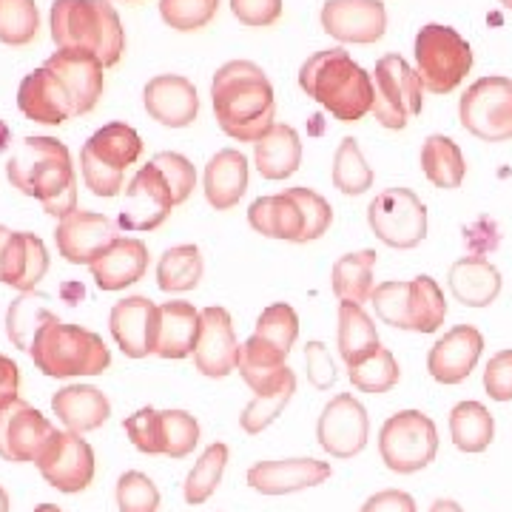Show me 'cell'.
<instances>
[{"mask_svg": "<svg viewBox=\"0 0 512 512\" xmlns=\"http://www.w3.org/2000/svg\"><path fill=\"white\" fill-rule=\"evenodd\" d=\"M211 100L220 128L239 143H256L274 126V86L251 60H231L217 69Z\"/></svg>", "mask_w": 512, "mask_h": 512, "instance_id": "6da1fadb", "label": "cell"}, {"mask_svg": "<svg viewBox=\"0 0 512 512\" xmlns=\"http://www.w3.org/2000/svg\"><path fill=\"white\" fill-rule=\"evenodd\" d=\"M9 183L20 194L43 202L46 214L69 217L77 211V174L72 154L55 137H26L6 165Z\"/></svg>", "mask_w": 512, "mask_h": 512, "instance_id": "7a4b0ae2", "label": "cell"}, {"mask_svg": "<svg viewBox=\"0 0 512 512\" xmlns=\"http://www.w3.org/2000/svg\"><path fill=\"white\" fill-rule=\"evenodd\" d=\"M299 86L342 123H356L373 109V77L345 49L308 57L299 69Z\"/></svg>", "mask_w": 512, "mask_h": 512, "instance_id": "3957f363", "label": "cell"}, {"mask_svg": "<svg viewBox=\"0 0 512 512\" xmlns=\"http://www.w3.org/2000/svg\"><path fill=\"white\" fill-rule=\"evenodd\" d=\"M49 23L57 49L92 52L103 66L120 63L126 32L109 0H55Z\"/></svg>", "mask_w": 512, "mask_h": 512, "instance_id": "277c9868", "label": "cell"}, {"mask_svg": "<svg viewBox=\"0 0 512 512\" xmlns=\"http://www.w3.org/2000/svg\"><path fill=\"white\" fill-rule=\"evenodd\" d=\"M29 353L37 370L52 379L100 376L111 365L109 348L97 333L80 325H66L57 316L37 330Z\"/></svg>", "mask_w": 512, "mask_h": 512, "instance_id": "5b68a950", "label": "cell"}, {"mask_svg": "<svg viewBox=\"0 0 512 512\" xmlns=\"http://www.w3.org/2000/svg\"><path fill=\"white\" fill-rule=\"evenodd\" d=\"M376 316L384 325L416 333H436L444 325L447 302L433 276H416L410 282H384L370 296Z\"/></svg>", "mask_w": 512, "mask_h": 512, "instance_id": "8992f818", "label": "cell"}, {"mask_svg": "<svg viewBox=\"0 0 512 512\" xmlns=\"http://www.w3.org/2000/svg\"><path fill=\"white\" fill-rule=\"evenodd\" d=\"M143 154L140 134L126 123H109L94 131L80 151L83 183L94 197H117L123 191V174Z\"/></svg>", "mask_w": 512, "mask_h": 512, "instance_id": "52a82bcc", "label": "cell"}, {"mask_svg": "<svg viewBox=\"0 0 512 512\" xmlns=\"http://www.w3.org/2000/svg\"><path fill=\"white\" fill-rule=\"evenodd\" d=\"M473 69V49L456 29L427 23L416 35V72L433 94H450Z\"/></svg>", "mask_w": 512, "mask_h": 512, "instance_id": "ba28073f", "label": "cell"}, {"mask_svg": "<svg viewBox=\"0 0 512 512\" xmlns=\"http://www.w3.org/2000/svg\"><path fill=\"white\" fill-rule=\"evenodd\" d=\"M379 453L393 473H419L439 453V430L421 410H402L384 421L379 433Z\"/></svg>", "mask_w": 512, "mask_h": 512, "instance_id": "9c48e42d", "label": "cell"}, {"mask_svg": "<svg viewBox=\"0 0 512 512\" xmlns=\"http://www.w3.org/2000/svg\"><path fill=\"white\" fill-rule=\"evenodd\" d=\"M421 77L402 55H384L373 72V117L384 128H404L424 109Z\"/></svg>", "mask_w": 512, "mask_h": 512, "instance_id": "30bf717a", "label": "cell"}, {"mask_svg": "<svg viewBox=\"0 0 512 512\" xmlns=\"http://www.w3.org/2000/svg\"><path fill=\"white\" fill-rule=\"evenodd\" d=\"M461 126L484 143L512 140V80L507 77H481L458 106Z\"/></svg>", "mask_w": 512, "mask_h": 512, "instance_id": "8fae6325", "label": "cell"}, {"mask_svg": "<svg viewBox=\"0 0 512 512\" xmlns=\"http://www.w3.org/2000/svg\"><path fill=\"white\" fill-rule=\"evenodd\" d=\"M370 231L384 245L410 251L427 237V208L410 188H387L367 205Z\"/></svg>", "mask_w": 512, "mask_h": 512, "instance_id": "7c38bea8", "label": "cell"}, {"mask_svg": "<svg viewBox=\"0 0 512 512\" xmlns=\"http://www.w3.org/2000/svg\"><path fill=\"white\" fill-rule=\"evenodd\" d=\"M35 464L43 481L60 493H83L94 478V450L89 441L80 439V433L72 430H57Z\"/></svg>", "mask_w": 512, "mask_h": 512, "instance_id": "4fadbf2b", "label": "cell"}, {"mask_svg": "<svg viewBox=\"0 0 512 512\" xmlns=\"http://www.w3.org/2000/svg\"><path fill=\"white\" fill-rule=\"evenodd\" d=\"M57 430L40 410L23 399L0 404V458L3 461H37Z\"/></svg>", "mask_w": 512, "mask_h": 512, "instance_id": "5bb4252c", "label": "cell"}, {"mask_svg": "<svg viewBox=\"0 0 512 512\" xmlns=\"http://www.w3.org/2000/svg\"><path fill=\"white\" fill-rule=\"evenodd\" d=\"M316 436H319V444L328 456H359L367 447V436H370L367 410L350 393H339L336 399L325 404L319 424H316Z\"/></svg>", "mask_w": 512, "mask_h": 512, "instance_id": "9a60e30c", "label": "cell"}, {"mask_svg": "<svg viewBox=\"0 0 512 512\" xmlns=\"http://www.w3.org/2000/svg\"><path fill=\"white\" fill-rule=\"evenodd\" d=\"M177 202L171 188L154 163L143 165L126 188V205L120 211V228L126 231H154L160 228Z\"/></svg>", "mask_w": 512, "mask_h": 512, "instance_id": "2e32d148", "label": "cell"}, {"mask_svg": "<svg viewBox=\"0 0 512 512\" xmlns=\"http://www.w3.org/2000/svg\"><path fill=\"white\" fill-rule=\"evenodd\" d=\"M43 66L55 74L60 86L66 89L74 106V117L89 114L97 106L103 94V69H106L100 57H94L92 52H80V49H60Z\"/></svg>", "mask_w": 512, "mask_h": 512, "instance_id": "e0dca14e", "label": "cell"}, {"mask_svg": "<svg viewBox=\"0 0 512 512\" xmlns=\"http://www.w3.org/2000/svg\"><path fill=\"white\" fill-rule=\"evenodd\" d=\"M157 325H160V308L148 296H126L111 308V336L128 359H143L154 353Z\"/></svg>", "mask_w": 512, "mask_h": 512, "instance_id": "ac0fdd59", "label": "cell"}, {"mask_svg": "<svg viewBox=\"0 0 512 512\" xmlns=\"http://www.w3.org/2000/svg\"><path fill=\"white\" fill-rule=\"evenodd\" d=\"M239 342L234 333L231 313L225 308H205L200 311V336L194 348V365L202 376L222 379L237 370Z\"/></svg>", "mask_w": 512, "mask_h": 512, "instance_id": "d6986e66", "label": "cell"}, {"mask_svg": "<svg viewBox=\"0 0 512 512\" xmlns=\"http://www.w3.org/2000/svg\"><path fill=\"white\" fill-rule=\"evenodd\" d=\"M117 239V228L109 217L94 211H72L69 217L57 222L55 242L60 256L72 265H92Z\"/></svg>", "mask_w": 512, "mask_h": 512, "instance_id": "ffe728a7", "label": "cell"}, {"mask_svg": "<svg viewBox=\"0 0 512 512\" xmlns=\"http://www.w3.org/2000/svg\"><path fill=\"white\" fill-rule=\"evenodd\" d=\"M322 29L342 43H376L387 29L382 0H328L322 6Z\"/></svg>", "mask_w": 512, "mask_h": 512, "instance_id": "44dd1931", "label": "cell"}, {"mask_svg": "<svg viewBox=\"0 0 512 512\" xmlns=\"http://www.w3.org/2000/svg\"><path fill=\"white\" fill-rule=\"evenodd\" d=\"M481 350H484V336L473 325H458L430 348L427 370L436 382L461 384L476 370Z\"/></svg>", "mask_w": 512, "mask_h": 512, "instance_id": "7402d4cb", "label": "cell"}, {"mask_svg": "<svg viewBox=\"0 0 512 512\" xmlns=\"http://www.w3.org/2000/svg\"><path fill=\"white\" fill-rule=\"evenodd\" d=\"M143 100H146L148 117L168 128L191 126L200 114L197 89L191 80H185L180 74H160L148 80Z\"/></svg>", "mask_w": 512, "mask_h": 512, "instance_id": "603a6c76", "label": "cell"}, {"mask_svg": "<svg viewBox=\"0 0 512 512\" xmlns=\"http://www.w3.org/2000/svg\"><path fill=\"white\" fill-rule=\"evenodd\" d=\"M330 478V464L316 458H288V461H259L248 470V484L262 495H288L319 487Z\"/></svg>", "mask_w": 512, "mask_h": 512, "instance_id": "cb8c5ba5", "label": "cell"}, {"mask_svg": "<svg viewBox=\"0 0 512 512\" xmlns=\"http://www.w3.org/2000/svg\"><path fill=\"white\" fill-rule=\"evenodd\" d=\"M18 109L43 126H63L69 117H74V106L66 89L60 86L55 74L46 66H40L32 74L20 80Z\"/></svg>", "mask_w": 512, "mask_h": 512, "instance_id": "d4e9b609", "label": "cell"}, {"mask_svg": "<svg viewBox=\"0 0 512 512\" xmlns=\"http://www.w3.org/2000/svg\"><path fill=\"white\" fill-rule=\"evenodd\" d=\"M49 271V251L43 239L26 231H12L0 251V282L18 291H35Z\"/></svg>", "mask_w": 512, "mask_h": 512, "instance_id": "484cf974", "label": "cell"}, {"mask_svg": "<svg viewBox=\"0 0 512 512\" xmlns=\"http://www.w3.org/2000/svg\"><path fill=\"white\" fill-rule=\"evenodd\" d=\"M92 276L100 291H123L128 285L140 282L148 268V248L143 239H114L106 251L94 259Z\"/></svg>", "mask_w": 512, "mask_h": 512, "instance_id": "4316f807", "label": "cell"}, {"mask_svg": "<svg viewBox=\"0 0 512 512\" xmlns=\"http://www.w3.org/2000/svg\"><path fill=\"white\" fill-rule=\"evenodd\" d=\"M248 222L262 237L288 239V242H308L305 237V214L302 205L288 191L274 197H259L248 208Z\"/></svg>", "mask_w": 512, "mask_h": 512, "instance_id": "83f0119b", "label": "cell"}, {"mask_svg": "<svg viewBox=\"0 0 512 512\" xmlns=\"http://www.w3.org/2000/svg\"><path fill=\"white\" fill-rule=\"evenodd\" d=\"M248 191V160L237 148H222L205 165V200L217 211L234 208Z\"/></svg>", "mask_w": 512, "mask_h": 512, "instance_id": "f1b7e54d", "label": "cell"}, {"mask_svg": "<svg viewBox=\"0 0 512 512\" xmlns=\"http://www.w3.org/2000/svg\"><path fill=\"white\" fill-rule=\"evenodd\" d=\"M52 410L72 433L97 430L111 416L109 399L92 384H69V387L57 390L52 399Z\"/></svg>", "mask_w": 512, "mask_h": 512, "instance_id": "f546056e", "label": "cell"}, {"mask_svg": "<svg viewBox=\"0 0 512 512\" xmlns=\"http://www.w3.org/2000/svg\"><path fill=\"white\" fill-rule=\"evenodd\" d=\"M285 353L276 350L274 345L262 342L259 336H251L248 342L239 345L237 367L242 373L245 384L254 390V393H274L276 387L288 382L293 370L285 365Z\"/></svg>", "mask_w": 512, "mask_h": 512, "instance_id": "4dcf8cb0", "label": "cell"}, {"mask_svg": "<svg viewBox=\"0 0 512 512\" xmlns=\"http://www.w3.org/2000/svg\"><path fill=\"white\" fill-rule=\"evenodd\" d=\"M197 336H200V311H194V305L188 302H165L160 308L154 356L185 359L197 348Z\"/></svg>", "mask_w": 512, "mask_h": 512, "instance_id": "1f68e13d", "label": "cell"}, {"mask_svg": "<svg viewBox=\"0 0 512 512\" xmlns=\"http://www.w3.org/2000/svg\"><path fill=\"white\" fill-rule=\"evenodd\" d=\"M450 291L467 308H487L501 293V274L481 256H464L450 268Z\"/></svg>", "mask_w": 512, "mask_h": 512, "instance_id": "d6a6232c", "label": "cell"}, {"mask_svg": "<svg viewBox=\"0 0 512 512\" xmlns=\"http://www.w3.org/2000/svg\"><path fill=\"white\" fill-rule=\"evenodd\" d=\"M256 171L265 180H288L302 163V143L291 126H271L254 143Z\"/></svg>", "mask_w": 512, "mask_h": 512, "instance_id": "836d02e7", "label": "cell"}, {"mask_svg": "<svg viewBox=\"0 0 512 512\" xmlns=\"http://www.w3.org/2000/svg\"><path fill=\"white\" fill-rule=\"evenodd\" d=\"M373 268H376V251H356L336 259L333 265V293L339 296V302H353V305H365L373 296Z\"/></svg>", "mask_w": 512, "mask_h": 512, "instance_id": "e575fe53", "label": "cell"}, {"mask_svg": "<svg viewBox=\"0 0 512 512\" xmlns=\"http://www.w3.org/2000/svg\"><path fill=\"white\" fill-rule=\"evenodd\" d=\"M421 171H424V177L436 185V188L450 191V188L461 185L464 174H467V163H464L461 148L450 137L433 134L421 146Z\"/></svg>", "mask_w": 512, "mask_h": 512, "instance_id": "d590c367", "label": "cell"}, {"mask_svg": "<svg viewBox=\"0 0 512 512\" xmlns=\"http://www.w3.org/2000/svg\"><path fill=\"white\" fill-rule=\"evenodd\" d=\"M450 436L461 453H484L495 436L493 413L481 402H461L450 413Z\"/></svg>", "mask_w": 512, "mask_h": 512, "instance_id": "8d00e7d4", "label": "cell"}, {"mask_svg": "<svg viewBox=\"0 0 512 512\" xmlns=\"http://www.w3.org/2000/svg\"><path fill=\"white\" fill-rule=\"evenodd\" d=\"M376 348H382V342H379L373 319L362 311V305L342 302V308H339V353H342L345 365L350 367L362 362Z\"/></svg>", "mask_w": 512, "mask_h": 512, "instance_id": "74e56055", "label": "cell"}, {"mask_svg": "<svg viewBox=\"0 0 512 512\" xmlns=\"http://www.w3.org/2000/svg\"><path fill=\"white\" fill-rule=\"evenodd\" d=\"M202 254L197 245H177L168 248L157 262V285L165 293L194 291L202 279Z\"/></svg>", "mask_w": 512, "mask_h": 512, "instance_id": "f35d334b", "label": "cell"}, {"mask_svg": "<svg viewBox=\"0 0 512 512\" xmlns=\"http://www.w3.org/2000/svg\"><path fill=\"white\" fill-rule=\"evenodd\" d=\"M333 185L348 194V197H359L373 188V168L367 165L362 157V148L353 137H345L339 148H336V157H333Z\"/></svg>", "mask_w": 512, "mask_h": 512, "instance_id": "ab89813d", "label": "cell"}, {"mask_svg": "<svg viewBox=\"0 0 512 512\" xmlns=\"http://www.w3.org/2000/svg\"><path fill=\"white\" fill-rule=\"evenodd\" d=\"M225 464H228V447L222 441H214L185 478V501L191 507L205 504L214 495V490L220 487L222 473H225Z\"/></svg>", "mask_w": 512, "mask_h": 512, "instance_id": "60d3db41", "label": "cell"}, {"mask_svg": "<svg viewBox=\"0 0 512 512\" xmlns=\"http://www.w3.org/2000/svg\"><path fill=\"white\" fill-rule=\"evenodd\" d=\"M348 376L350 382H353V387H359L362 393L379 396V393H387V390H393V387L399 384L402 370H399V365H396V359H393L390 350L376 348L370 356H365L362 362L350 365Z\"/></svg>", "mask_w": 512, "mask_h": 512, "instance_id": "b9f144b4", "label": "cell"}, {"mask_svg": "<svg viewBox=\"0 0 512 512\" xmlns=\"http://www.w3.org/2000/svg\"><path fill=\"white\" fill-rule=\"evenodd\" d=\"M40 302H46V296H40V293L26 291L23 296H18L15 302H12V308H9V322H6V330H9V339L18 345L20 350H29L32 348V342H35L37 330L43 328L55 313H49Z\"/></svg>", "mask_w": 512, "mask_h": 512, "instance_id": "7bdbcfd3", "label": "cell"}, {"mask_svg": "<svg viewBox=\"0 0 512 512\" xmlns=\"http://www.w3.org/2000/svg\"><path fill=\"white\" fill-rule=\"evenodd\" d=\"M200 444V424L185 410L160 413V453L168 458H185Z\"/></svg>", "mask_w": 512, "mask_h": 512, "instance_id": "ee69618b", "label": "cell"}, {"mask_svg": "<svg viewBox=\"0 0 512 512\" xmlns=\"http://www.w3.org/2000/svg\"><path fill=\"white\" fill-rule=\"evenodd\" d=\"M40 29L35 0H0V43L26 46Z\"/></svg>", "mask_w": 512, "mask_h": 512, "instance_id": "f6af8a7d", "label": "cell"}, {"mask_svg": "<svg viewBox=\"0 0 512 512\" xmlns=\"http://www.w3.org/2000/svg\"><path fill=\"white\" fill-rule=\"evenodd\" d=\"M293 393H296V376H288V382L282 384V387H276L274 393H256L254 399L248 402V407L242 410V416H239V424H242V430L245 433H262L265 427H271L276 419H279V413L285 410V404L291 402Z\"/></svg>", "mask_w": 512, "mask_h": 512, "instance_id": "bcb514c9", "label": "cell"}, {"mask_svg": "<svg viewBox=\"0 0 512 512\" xmlns=\"http://www.w3.org/2000/svg\"><path fill=\"white\" fill-rule=\"evenodd\" d=\"M254 336H259L262 342L274 345L276 350H282L288 356L293 342H296V336H299V316H296L291 305L276 302V305H271V308H265V311L259 313Z\"/></svg>", "mask_w": 512, "mask_h": 512, "instance_id": "7dc6e473", "label": "cell"}, {"mask_svg": "<svg viewBox=\"0 0 512 512\" xmlns=\"http://www.w3.org/2000/svg\"><path fill=\"white\" fill-rule=\"evenodd\" d=\"M220 9V0H160V15L177 32H197L208 26Z\"/></svg>", "mask_w": 512, "mask_h": 512, "instance_id": "c3c4849f", "label": "cell"}, {"mask_svg": "<svg viewBox=\"0 0 512 512\" xmlns=\"http://www.w3.org/2000/svg\"><path fill=\"white\" fill-rule=\"evenodd\" d=\"M117 507L120 512H157L160 490L151 478L137 470L123 473L117 481Z\"/></svg>", "mask_w": 512, "mask_h": 512, "instance_id": "681fc988", "label": "cell"}, {"mask_svg": "<svg viewBox=\"0 0 512 512\" xmlns=\"http://www.w3.org/2000/svg\"><path fill=\"white\" fill-rule=\"evenodd\" d=\"M151 163L160 168V174L165 177V183L171 188V197H174L177 205L191 197V191H194V185H197V171H194V165L188 163L183 154L160 151V154H154Z\"/></svg>", "mask_w": 512, "mask_h": 512, "instance_id": "f907efd6", "label": "cell"}, {"mask_svg": "<svg viewBox=\"0 0 512 512\" xmlns=\"http://www.w3.org/2000/svg\"><path fill=\"white\" fill-rule=\"evenodd\" d=\"M123 427H126L131 444L140 453H146V456H163L160 453V413L154 407L137 410L134 416H128L123 421Z\"/></svg>", "mask_w": 512, "mask_h": 512, "instance_id": "816d5d0a", "label": "cell"}, {"mask_svg": "<svg viewBox=\"0 0 512 512\" xmlns=\"http://www.w3.org/2000/svg\"><path fill=\"white\" fill-rule=\"evenodd\" d=\"M484 387L495 402H512V350H501L484 370Z\"/></svg>", "mask_w": 512, "mask_h": 512, "instance_id": "f5cc1de1", "label": "cell"}, {"mask_svg": "<svg viewBox=\"0 0 512 512\" xmlns=\"http://www.w3.org/2000/svg\"><path fill=\"white\" fill-rule=\"evenodd\" d=\"M231 12L245 26H271L282 15V0H231Z\"/></svg>", "mask_w": 512, "mask_h": 512, "instance_id": "db71d44e", "label": "cell"}, {"mask_svg": "<svg viewBox=\"0 0 512 512\" xmlns=\"http://www.w3.org/2000/svg\"><path fill=\"white\" fill-rule=\"evenodd\" d=\"M305 359H308V376H311V382L319 390H328L330 384L336 382V367H333L328 348L322 342H308Z\"/></svg>", "mask_w": 512, "mask_h": 512, "instance_id": "11a10c76", "label": "cell"}, {"mask_svg": "<svg viewBox=\"0 0 512 512\" xmlns=\"http://www.w3.org/2000/svg\"><path fill=\"white\" fill-rule=\"evenodd\" d=\"M362 512H416V501L402 490H382L367 498Z\"/></svg>", "mask_w": 512, "mask_h": 512, "instance_id": "9f6ffc18", "label": "cell"}, {"mask_svg": "<svg viewBox=\"0 0 512 512\" xmlns=\"http://www.w3.org/2000/svg\"><path fill=\"white\" fill-rule=\"evenodd\" d=\"M18 387H20V367L0 353V404L12 402L18 399Z\"/></svg>", "mask_w": 512, "mask_h": 512, "instance_id": "6f0895ef", "label": "cell"}, {"mask_svg": "<svg viewBox=\"0 0 512 512\" xmlns=\"http://www.w3.org/2000/svg\"><path fill=\"white\" fill-rule=\"evenodd\" d=\"M430 512H464V510L458 507L456 501H450V498H439V501L430 507Z\"/></svg>", "mask_w": 512, "mask_h": 512, "instance_id": "680465c9", "label": "cell"}, {"mask_svg": "<svg viewBox=\"0 0 512 512\" xmlns=\"http://www.w3.org/2000/svg\"><path fill=\"white\" fill-rule=\"evenodd\" d=\"M0 512H9V495L0 487Z\"/></svg>", "mask_w": 512, "mask_h": 512, "instance_id": "91938a15", "label": "cell"}, {"mask_svg": "<svg viewBox=\"0 0 512 512\" xmlns=\"http://www.w3.org/2000/svg\"><path fill=\"white\" fill-rule=\"evenodd\" d=\"M35 512H63V510L55 507V504H40V507H35Z\"/></svg>", "mask_w": 512, "mask_h": 512, "instance_id": "94428289", "label": "cell"}, {"mask_svg": "<svg viewBox=\"0 0 512 512\" xmlns=\"http://www.w3.org/2000/svg\"><path fill=\"white\" fill-rule=\"evenodd\" d=\"M12 231L6 228V225H0V251H3V245H6V237H9Z\"/></svg>", "mask_w": 512, "mask_h": 512, "instance_id": "6125c7cd", "label": "cell"}, {"mask_svg": "<svg viewBox=\"0 0 512 512\" xmlns=\"http://www.w3.org/2000/svg\"><path fill=\"white\" fill-rule=\"evenodd\" d=\"M498 3H501L504 9H510V12H512V0H498Z\"/></svg>", "mask_w": 512, "mask_h": 512, "instance_id": "be15d7a7", "label": "cell"}, {"mask_svg": "<svg viewBox=\"0 0 512 512\" xmlns=\"http://www.w3.org/2000/svg\"><path fill=\"white\" fill-rule=\"evenodd\" d=\"M126 3H128V0H126Z\"/></svg>", "mask_w": 512, "mask_h": 512, "instance_id": "e7e4bbea", "label": "cell"}]
</instances>
